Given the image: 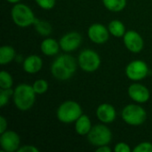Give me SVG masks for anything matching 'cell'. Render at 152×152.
Wrapping results in <instances>:
<instances>
[{"mask_svg":"<svg viewBox=\"0 0 152 152\" xmlns=\"http://www.w3.org/2000/svg\"><path fill=\"white\" fill-rule=\"evenodd\" d=\"M77 60L69 54L59 55L53 62L51 72L53 76L61 81L69 79L77 70Z\"/></svg>","mask_w":152,"mask_h":152,"instance_id":"1","label":"cell"},{"mask_svg":"<svg viewBox=\"0 0 152 152\" xmlns=\"http://www.w3.org/2000/svg\"><path fill=\"white\" fill-rule=\"evenodd\" d=\"M36 94L32 86L27 84H20L17 86L12 95L16 108L21 111L30 110L36 102Z\"/></svg>","mask_w":152,"mask_h":152,"instance_id":"2","label":"cell"},{"mask_svg":"<svg viewBox=\"0 0 152 152\" xmlns=\"http://www.w3.org/2000/svg\"><path fill=\"white\" fill-rule=\"evenodd\" d=\"M11 16L14 24L20 28H27L33 25L37 19L30 7L20 3L14 4L11 11Z\"/></svg>","mask_w":152,"mask_h":152,"instance_id":"3","label":"cell"},{"mask_svg":"<svg viewBox=\"0 0 152 152\" xmlns=\"http://www.w3.org/2000/svg\"><path fill=\"white\" fill-rule=\"evenodd\" d=\"M56 114L57 118L64 124L76 122L83 115L81 106L74 101H66L62 102L59 106Z\"/></svg>","mask_w":152,"mask_h":152,"instance_id":"4","label":"cell"},{"mask_svg":"<svg viewBox=\"0 0 152 152\" xmlns=\"http://www.w3.org/2000/svg\"><path fill=\"white\" fill-rule=\"evenodd\" d=\"M121 116L123 120L129 126H138L145 122L147 118V112L140 105L128 104L123 109Z\"/></svg>","mask_w":152,"mask_h":152,"instance_id":"5","label":"cell"},{"mask_svg":"<svg viewBox=\"0 0 152 152\" xmlns=\"http://www.w3.org/2000/svg\"><path fill=\"white\" fill-rule=\"evenodd\" d=\"M111 139L112 133L110 129L102 124L94 126L87 134L88 142L95 147L108 145L111 142Z\"/></svg>","mask_w":152,"mask_h":152,"instance_id":"6","label":"cell"},{"mask_svg":"<svg viewBox=\"0 0 152 152\" xmlns=\"http://www.w3.org/2000/svg\"><path fill=\"white\" fill-rule=\"evenodd\" d=\"M77 62L79 67L84 71L94 72L100 68L101 58L95 51L91 49H86L79 53Z\"/></svg>","mask_w":152,"mask_h":152,"instance_id":"7","label":"cell"},{"mask_svg":"<svg viewBox=\"0 0 152 152\" xmlns=\"http://www.w3.org/2000/svg\"><path fill=\"white\" fill-rule=\"evenodd\" d=\"M149 74V67L147 63L141 60L131 61L126 68V77L133 81H139L147 77Z\"/></svg>","mask_w":152,"mask_h":152,"instance_id":"8","label":"cell"},{"mask_svg":"<svg viewBox=\"0 0 152 152\" xmlns=\"http://www.w3.org/2000/svg\"><path fill=\"white\" fill-rule=\"evenodd\" d=\"M20 139L17 133L11 130H6L0 136V146L5 152L18 151L20 149Z\"/></svg>","mask_w":152,"mask_h":152,"instance_id":"9","label":"cell"},{"mask_svg":"<svg viewBox=\"0 0 152 152\" xmlns=\"http://www.w3.org/2000/svg\"><path fill=\"white\" fill-rule=\"evenodd\" d=\"M126 47L132 53H138L143 49L144 42L142 36L135 30H128L123 37Z\"/></svg>","mask_w":152,"mask_h":152,"instance_id":"10","label":"cell"},{"mask_svg":"<svg viewBox=\"0 0 152 152\" xmlns=\"http://www.w3.org/2000/svg\"><path fill=\"white\" fill-rule=\"evenodd\" d=\"M61 49L66 53L75 51L77 49L82 43V36L76 31H71L64 36L59 41Z\"/></svg>","mask_w":152,"mask_h":152,"instance_id":"11","label":"cell"},{"mask_svg":"<svg viewBox=\"0 0 152 152\" xmlns=\"http://www.w3.org/2000/svg\"><path fill=\"white\" fill-rule=\"evenodd\" d=\"M109 29L101 23L92 24L87 31L89 39L95 44H104L109 40L110 37Z\"/></svg>","mask_w":152,"mask_h":152,"instance_id":"12","label":"cell"},{"mask_svg":"<svg viewBox=\"0 0 152 152\" xmlns=\"http://www.w3.org/2000/svg\"><path fill=\"white\" fill-rule=\"evenodd\" d=\"M128 95L134 102L138 103H145L150 100L151 97L149 89L145 86L139 83L132 84L129 86Z\"/></svg>","mask_w":152,"mask_h":152,"instance_id":"13","label":"cell"},{"mask_svg":"<svg viewBox=\"0 0 152 152\" xmlns=\"http://www.w3.org/2000/svg\"><path fill=\"white\" fill-rule=\"evenodd\" d=\"M97 118L103 124L112 123L117 117L115 108L109 103H102L96 110Z\"/></svg>","mask_w":152,"mask_h":152,"instance_id":"14","label":"cell"},{"mask_svg":"<svg viewBox=\"0 0 152 152\" xmlns=\"http://www.w3.org/2000/svg\"><path fill=\"white\" fill-rule=\"evenodd\" d=\"M43 67V61L38 55H29L23 61V69L28 74H36Z\"/></svg>","mask_w":152,"mask_h":152,"instance_id":"15","label":"cell"},{"mask_svg":"<svg viewBox=\"0 0 152 152\" xmlns=\"http://www.w3.org/2000/svg\"><path fill=\"white\" fill-rule=\"evenodd\" d=\"M61 46L60 43H58L53 38H45L42 41L40 49L42 53L46 56H53L59 53Z\"/></svg>","mask_w":152,"mask_h":152,"instance_id":"16","label":"cell"},{"mask_svg":"<svg viewBox=\"0 0 152 152\" xmlns=\"http://www.w3.org/2000/svg\"><path fill=\"white\" fill-rule=\"evenodd\" d=\"M92 127V122L86 115H82L75 122V130L79 135H87Z\"/></svg>","mask_w":152,"mask_h":152,"instance_id":"17","label":"cell"},{"mask_svg":"<svg viewBox=\"0 0 152 152\" xmlns=\"http://www.w3.org/2000/svg\"><path fill=\"white\" fill-rule=\"evenodd\" d=\"M15 50L11 45H3L0 48V64L10 63L15 58Z\"/></svg>","mask_w":152,"mask_h":152,"instance_id":"18","label":"cell"},{"mask_svg":"<svg viewBox=\"0 0 152 152\" xmlns=\"http://www.w3.org/2000/svg\"><path fill=\"white\" fill-rule=\"evenodd\" d=\"M108 29H109L110 33L116 37H124V35L126 32L124 23L118 20H111L108 25Z\"/></svg>","mask_w":152,"mask_h":152,"instance_id":"19","label":"cell"},{"mask_svg":"<svg viewBox=\"0 0 152 152\" xmlns=\"http://www.w3.org/2000/svg\"><path fill=\"white\" fill-rule=\"evenodd\" d=\"M33 26H34L35 29L37 30V32L41 36L46 37L52 33V26L46 20H39L37 18L35 20Z\"/></svg>","mask_w":152,"mask_h":152,"instance_id":"20","label":"cell"},{"mask_svg":"<svg viewBox=\"0 0 152 152\" xmlns=\"http://www.w3.org/2000/svg\"><path fill=\"white\" fill-rule=\"evenodd\" d=\"M103 5L110 12H118L126 6V0H102Z\"/></svg>","mask_w":152,"mask_h":152,"instance_id":"21","label":"cell"},{"mask_svg":"<svg viewBox=\"0 0 152 152\" xmlns=\"http://www.w3.org/2000/svg\"><path fill=\"white\" fill-rule=\"evenodd\" d=\"M12 84L13 81L10 73L5 70H2L0 72V87L2 89H9L12 88Z\"/></svg>","mask_w":152,"mask_h":152,"instance_id":"22","label":"cell"},{"mask_svg":"<svg viewBox=\"0 0 152 152\" xmlns=\"http://www.w3.org/2000/svg\"><path fill=\"white\" fill-rule=\"evenodd\" d=\"M48 83L45 79H37L32 85V87L37 94H43L48 90Z\"/></svg>","mask_w":152,"mask_h":152,"instance_id":"23","label":"cell"},{"mask_svg":"<svg viewBox=\"0 0 152 152\" xmlns=\"http://www.w3.org/2000/svg\"><path fill=\"white\" fill-rule=\"evenodd\" d=\"M14 91L12 88L9 89H2L0 90V107H4L12 95H13Z\"/></svg>","mask_w":152,"mask_h":152,"instance_id":"24","label":"cell"},{"mask_svg":"<svg viewBox=\"0 0 152 152\" xmlns=\"http://www.w3.org/2000/svg\"><path fill=\"white\" fill-rule=\"evenodd\" d=\"M39 7L44 10H51L55 6L56 0H35Z\"/></svg>","mask_w":152,"mask_h":152,"instance_id":"25","label":"cell"},{"mask_svg":"<svg viewBox=\"0 0 152 152\" xmlns=\"http://www.w3.org/2000/svg\"><path fill=\"white\" fill-rule=\"evenodd\" d=\"M134 152H152V143L143 142L139 143L134 150Z\"/></svg>","mask_w":152,"mask_h":152,"instance_id":"26","label":"cell"},{"mask_svg":"<svg viewBox=\"0 0 152 152\" xmlns=\"http://www.w3.org/2000/svg\"><path fill=\"white\" fill-rule=\"evenodd\" d=\"M114 151L116 152H131L132 150L130 148V146L126 143V142H118L115 148H114Z\"/></svg>","mask_w":152,"mask_h":152,"instance_id":"27","label":"cell"},{"mask_svg":"<svg viewBox=\"0 0 152 152\" xmlns=\"http://www.w3.org/2000/svg\"><path fill=\"white\" fill-rule=\"evenodd\" d=\"M39 150L34 146V145H24L22 147H20L19 150H18V152H38Z\"/></svg>","mask_w":152,"mask_h":152,"instance_id":"28","label":"cell"},{"mask_svg":"<svg viewBox=\"0 0 152 152\" xmlns=\"http://www.w3.org/2000/svg\"><path fill=\"white\" fill-rule=\"evenodd\" d=\"M7 130V120L4 117H0V134H3Z\"/></svg>","mask_w":152,"mask_h":152,"instance_id":"29","label":"cell"},{"mask_svg":"<svg viewBox=\"0 0 152 152\" xmlns=\"http://www.w3.org/2000/svg\"><path fill=\"white\" fill-rule=\"evenodd\" d=\"M97 152H110L111 151V149L108 146V145H103V146H100V147H97Z\"/></svg>","mask_w":152,"mask_h":152,"instance_id":"30","label":"cell"},{"mask_svg":"<svg viewBox=\"0 0 152 152\" xmlns=\"http://www.w3.org/2000/svg\"><path fill=\"white\" fill-rule=\"evenodd\" d=\"M7 2H9V3H11V4H17V3H19L20 0H6Z\"/></svg>","mask_w":152,"mask_h":152,"instance_id":"31","label":"cell"}]
</instances>
